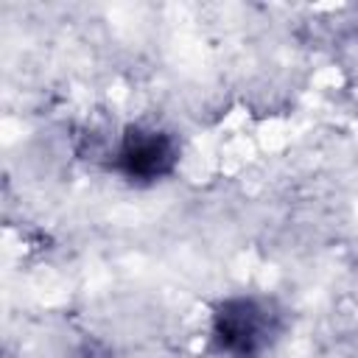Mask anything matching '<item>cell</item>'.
Returning <instances> with one entry per match:
<instances>
[{
  "label": "cell",
  "instance_id": "cell-2",
  "mask_svg": "<svg viewBox=\"0 0 358 358\" xmlns=\"http://www.w3.org/2000/svg\"><path fill=\"white\" fill-rule=\"evenodd\" d=\"M176 159H179V148L171 134L134 126L120 140V148L115 154V168L129 182L148 185L168 176L176 168Z\"/></svg>",
  "mask_w": 358,
  "mask_h": 358
},
{
  "label": "cell",
  "instance_id": "cell-1",
  "mask_svg": "<svg viewBox=\"0 0 358 358\" xmlns=\"http://www.w3.org/2000/svg\"><path fill=\"white\" fill-rule=\"evenodd\" d=\"M274 333L271 310L257 299H227L213 319L215 344L235 358H255Z\"/></svg>",
  "mask_w": 358,
  "mask_h": 358
}]
</instances>
